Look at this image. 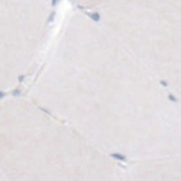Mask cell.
<instances>
[{"label": "cell", "instance_id": "1", "mask_svg": "<svg viewBox=\"0 0 181 181\" xmlns=\"http://www.w3.org/2000/svg\"><path fill=\"white\" fill-rule=\"evenodd\" d=\"M20 93L125 165L181 157V101L93 13L62 19Z\"/></svg>", "mask_w": 181, "mask_h": 181}, {"label": "cell", "instance_id": "2", "mask_svg": "<svg viewBox=\"0 0 181 181\" xmlns=\"http://www.w3.org/2000/svg\"><path fill=\"white\" fill-rule=\"evenodd\" d=\"M1 181H117L126 165L20 91L1 94Z\"/></svg>", "mask_w": 181, "mask_h": 181}, {"label": "cell", "instance_id": "3", "mask_svg": "<svg viewBox=\"0 0 181 181\" xmlns=\"http://www.w3.org/2000/svg\"><path fill=\"white\" fill-rule=\"evenodd\" d=\"M96 16L181 101V0H119Z\"/></svg>", "mask_w": 181, "mask_h": 181}, {"label": "cell", "instance_id": "4", "mask_svg": "<svg viewBox=\"0 0 181 181\" xmlns=\"http://www.w3.org/2000/svg\"><path fill=\"white\" fill-rule=\"evenodd\" d=\"M59 0H0V90L16 93L38 68L52 39Z\"/></svg>", "mask_w": 181, "mask_h": 181}, {"label": "cell", "instance_id": "5", "mask_svg": "<svg viewBox=\"0 0 181 181\" xmlns=\"http://www.w3.org/2000/svg\"><path fill=\"white\" fill-rule=\"evenodd\" d=\"M126 180L181 181V157L126 165Z\"/></svg>", "mask_w": 181, "mask_h": 181}, {"label": "cell", "instance_id": "6", "mask_svg": "<svg viewBox=\"0 0 181 181\" xmlns=\"http://www.w3.org/2000/svg\"><path fill=\"white\" fill-rule=\"evenodd\" d=\"M73 9H78L83 12H89L93 15H97L99 12H101L103 9L115 4L119 0H67Z\"/></svg>", "mask_w": 181, "mask_h": 181}]
</instances>
